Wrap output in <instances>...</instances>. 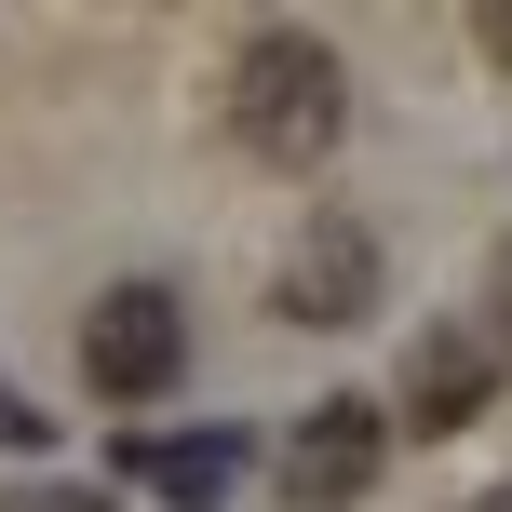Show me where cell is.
Wrapping results in <instances>:
<instances>
[{
	"instance_id": "obj_4",
	"label": "cell",
	"mask_w": 512,
	"mask_h": 512,
	"mask_svg": "<svg viewBox=\"0 0 512 512\" xmlns=\"http://www.w3.org/2000/svg\"><path fill=\"white\" fill-rule=\"evenodd\" d=\"M378 472H391V405H364V391H324V405L283 432V499L297 512H351Z\"/></svg>"
},
{
	"instance_id": "obj_9",
	"label": "cell",
	"mask_w": 512,
	"mask_h": 512,
	"mask_svg": "<svg viewBox=\"0 0 512 512\" xmlns=\"http://www.w3.org/2000/svg\"><path fill=\"white\" fill-rule=\"evenodd\" d=\"M472 41H486V54H499V68H512V14H486V27H472Z\"/></svg>"
},
{
	"instance_id": "obj_6",
	"label": "cell",
	"mask_w": 512,
	"mask_h": 512,
	"mask_svg": "<svg viewBox=\"0 0 512 512\" xmlns=\"http://www.w3.org/2000/svg\"><path fill=\"white\" fill-rule=\"evenodd\" d=\"M122 472H135V486H162L176 512H230L243 432H149V445H122Z\"/></svg>"
},
{
	"instance_id": "obj_5",
	"label": "cell",
	"mask_w": 512,
	"mask_h": 512,
	"mask_svg": "<svg viewBox=\"0 0 512 512\" xmlns=\"http://www.w3.org/2000/svg\"><path fill=\"white\" fill-rule=\"evenodd\" d=\"M499 324H472V310H445V324H418V351H405V418L418 432H472V418L499 405Z\"/></svg>"
},
{
	"instance_id": "obj_1",
	"label": "cell",
	"mask_w": 512,
	"mask_h": 512,
	"mask_svg": "<svg viewBox=\"0 0 512 512\" xmlns=\"http://www.w3.org/2000/svg\"><path fill=\"white\" fill-rule=\"evenodd\" d=\"M230 135L256 162H283V176H310V162L351 135V68H337L324 27H243V54H230Z\"/></svg>"
},
{
	"instance_id": "obj_10",
	"label": "cell",
	"mask_w": 512,
	"mask_h": 512,
	"mask_svg": "<svg viewBox=\"0 0 512 512\" xmlns=\"http://www.w3.org/2000/svg\"><path fill=\"white\" fill-rule=\"evenodd\" d=\"M472 512H512V486H486V499H472Z\"/></svg>"
},
{
	"instance_id": "obj_8",
	"label": "cell",
	"mask_w": 512,
	"mask_h": 512,
	"mask_svg": "<svg viewBox=\"0 0 512 512\" xmlns=\"http://www.w3.org/2000/svg\"><path fill=\"white\" fill-rule=\"evenodd\" d=\"M0 512H108V486H14Z\"/></svg>"
},
{
	"instance_id": "obj_3",
	"label": "cell",
	"mask_w": 512,
	"mask_h": 512,
	"mask_svg": "<svg viewBox=\"0 0 512 512\" xmlns=\"http://www.w3.org/2000/svg\"><path fill=\"white\" fill-rule=\"evenodd\" d=\"M378 297H391V270H378V230H364V216H310V230L283 243V283H270V310H283V324L351 337Z\"/></svg>"
},
{
	"instance_id": "obj_2",
	"label": "cell",
	"mask_w": 512,
	"mask_h": 512,
	"mask_svg": "<svg viewBox=\"0 0 512 512\" xmlns=\"http://www.w3.org/2000/svg\"><path fill=\"white\" fill-rule=\"evenodd\" d=\"M81 378H95V405H162V391L189 378L176 283H108V297L81 310Z\"/></svg>"
},
{
	"instance_id": "obj_7",
	"label": "cell",
	"mask_w": 512,
	"mask_h": 512,
	"mask_svg": "<svg viewBox=\"0 0 512 512\" xmlns=\"http://www.w3.org/2000/svg\"><path fill=\"white\" fill-rule=\"evenodd\" d=\"M0 445H14V459H41V445H54V418H41V405H27V391H14V378H0Z\"/></svg>"
}]
</instances>
